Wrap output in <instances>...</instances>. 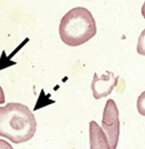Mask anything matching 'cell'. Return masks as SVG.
Segmentation results:
<instances>
[{
  "instance_id": "1",
  "label": "cell",
  "mask_w": 145,
  "mask_h": 149,
  "mask_svg": "<svg viewBox=\"0 0 145 149\" xmlns=\"http://www.w3.org/2000/svg\"><path fill=\"white\" fill-rule=\"evenodd\" d=\"M37 122L27 106L9 103L0 107V136L13 143H22L33 138Z\"/></svg>"
},
{
  "instance_id": "2",
  "label": "cell",
  "mask_w": 145,
  "mask_h": 149,
  "mask_svg": "<svg viewBox=\"0 0 145 149\" xmlns=\"http://www.w3.org/2000/svg\"><path fill=\"white\" fill-rule=\"evenodd\" d=\"M97 32L96 22L91 12L84 7L71 9L61 18L59 33L61 41L75 47L89 41Z\"/></svg>"
},
{
  "instance_id": "3",
  "label": "cell",
  "mask_w": 145,
  "mask_h": 149,
  "mask_svg": "<svg viewBox=\"0 0 145 149\" xmlns=\"http://www.w3.org/2000/svg\"><path fill=\"white\" fill-rule=\"evenodd\" d=\"M119 116V112L115 101L108 100L103 111L102 126L106 133L110 149H115L117 147L120 135Z\"/></svg>"
},
{
  "instance_id": "4",
  "label": "cell",
  "mask_w": 145,
  "mask_h": 149,
  "mask_svg": "<svg viewBox=\"0 0 145 149\" xmlns=\"http://www.w3.org/2000/svg\"><path fill=\"white\" fill-rule=\"evenodd\" d=\"M106 72V74H102L100 77L96 73L94 74L91 86L95 99L99 100L108 96L117 85L119 77L115 78L113 72L109 71Z\"/></svg>"
},
{
  "instance_id": "5",
  "label": "cell",
  "mask_w": 145,
  "mask_h": 149,
  "mask_svg": "<svg viewBox=\"0 0 145 149\" xmlns=\"http://www.w3.org/2000/svg\"><path fill=\"white\" fill-rule=\"evenodd\" d=\"M89 142L91 149H110L106 134L94 121L89 123Z\"/></svg>"
},
{
  "instance_id": "6",
  "label": "cell",
  "mask_w": 145,
  "mask_h": 149,
  "mask_svg": "<svg viewBox=\"0 0 145 149\" xmlns=\"http://www.w3.org/2000/svg\"><path fill=\"white\" fill-rule=\"evenodd\" d=\"M137 51L139 55L145 56V29L140 34L138 40Z\"/></svg>"
},
{
  "instance_id": "7",
  "label": "cell",
  "mask_w": 145,
  "mask_h": 149,
  "mask_svg": "<svg viewBox=\"0 0 145 149\" xmlns=\"http://www.w3.org/2000/svg\"><path fill=\"white\" fill-rule=\"evenodd\" d=\"M137 108L140 114L145 116V91L142 92L138 98Z\"/></svg>"
},
{
  "instance_id": "8",
  "label": "cell",
  "mask_w": 145,
  "mask_h": 149,
  "mask_svg": "<svg viewBox=\"0 0 145 149\" xmlns=\"http://www.w3.org/2000/svg\"><path fill=\"white\" fill-rule=\"evenodd\" d=\"M5 102V97L4 92L0 86V104H3Z\"/></svg>"
},
{
  "instance_id": "9",
  "label": "cell",
  "mask_w": 145,
  "mask_h": 149,
  "mask_svg": "<svg viewBox=\"0 0 145 149\" xmlns=\"http://www.w3.org/2000/svg\"><path fill=\"white\" fill-rule=\"evenodd\" d=\"M141 12L142 17L145 19V1L144 3L143 4V5H142V7H141Z\"/></svg>"
}]
</instances>
